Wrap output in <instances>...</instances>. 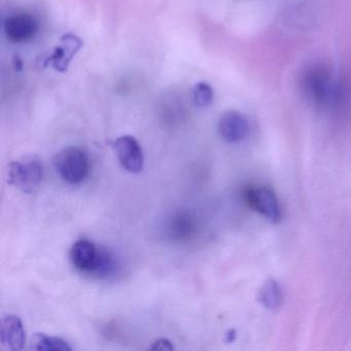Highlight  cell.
<instances>
[{
	"mask_svg": "<svg viewBox=\"0 0 351 351\" xmlns=\"http://www.w3.org/2000/svg\"><path fill=\"white\" fill-rule=\"evenodd\" d=\"M83 42L73 34H65L61 38V46L57 47L52 56L49 58V63L56 71H66L69 63L73 60V56L81 50Z\"/></svg>",
	"mask_w": 351,
	"mask_h": 351,
	"instance_id": "obj_10",
	"label": "cell"
},
{
	"mask_svg": "<svg viewBox=\"0 0 351 351\" xmlns=\"http://www.w3.org/2000/svg\"><path fill=\"white\" fill-rule=\"evenodd\" d=\"M42 178L43 167L36 158L24 157L10 164V184L25 194L36 192L40 186Z\"/></svg>",
	"mask_w": 351,
	"mask_h": 351,
	"instance_id": "obj_3",
	"label": "cell"
},
{
	"mask_svg": "<svg viewBox=\"0 0 351 351\" xmlns=\"http://www.w3.org/2000/svg\"><path fill=\"white\" fill-rule=\"evenodd\" d=\"M173 345L167 339H159L152 344L151 350H172Z\"/></svg>",
	"mask_w": 351,
	"mask_h": 351,
	"instance_id": "obj_15",
	"label": "cell"
},
{
	"mask_svg": "<svg viewBox=\"0 0 351 351\" xmlns=\"http://www.w3.org/2000/svg\"><path fill=\"white\" fill-rule=\"evenodd\" d=\"M32 349L38 351H71L73 348L63 339L38 332L32 336Z\"/></svg>",
	"mask_w": 351,
	"mask_h": 351,
	"instance_id": "obj_12",
	"label": "cell"
},
{
	"mask_svg": "<svg viewBox=\"0 0 351 351\" xmlns=\"http://www.w3.org/2000/svg\"><path fill=\"white\" fill-rule=\"evenodd\" d=\"M300 89L310 104L319 108L340 110L348 99V89L335 79L330 66L314 62L302 71Z\"/></svg>",
	"mask_w": 351,
	"mask_h": 351,
	"instance_id": "obj_1",
	"label": "cell"
},
{
	"mask_svg": "<svg viewBox=\"0 0 351 351\" xmlns=\"http://www.w3.org/2000/svg\"><path fill=\"white\" fill-rule=\"evenodd\" d=\"M228 342H232V341L234 340V339H235V332H234V330H231V332H228Z\"/></svg>",
	"mask_w": 351,
	"mask_h": 351,
	"instance_id": "obj_16",
	"label": "cell"
},
{
	"mask_svg": "<svg viewBox=\"0 0 351 351\" xmlns=\"http://www.w3.org/2000/svg\"><path fill=\"white\" fill-rule=\"evenodd\" d=\"M25 340V330L21 319L13 314L3 316L0 322V342L3 347L9 350H21Z\"/></svg>",
	"mask_w": 351,
	"mask_h": 351,
	"instance_id": "obj_8",
	"label": "cell"
},
{
	"mask_svg": "<svg viewBox=\"0 0 351 351\" xmlns=\"http://www.w3.org/2000/svg\"><path fill=\"white\" fill-rule=\"evenodd\" d=\"M54 165L61 178L69 184H80L89 173V160L79 147H66L59 152L55 157Z\"/></svg>",
	"mask_w": 351,
	"mask_h": 351,
	"instance_id": "obj_2",
	"label": "cell"
},
{
	"mask_svg": "<svg viewBox=\"0 0 351 351\" xmlns=\"http://www.w3.org/2000/svg\"><path fill=\"white\" fill-rule=\"evenodd\" d=\"M193 100L199 108H206L213 100V90L207 83H198L193 90Z\"/></svg>",
	"mask_w": 351,
	"mask_h": 351,
	"instance_id": "obj_14",
	"label": "cell"
},
{
	"mask_svg": "<svg viewBox=\"0 0 351 351\" xmlns=\"http://www.w3.org/2000/svg\"><path fill=\"white\" fill-rule=\"evenodd\" d=\"M99 247L87 239H81L73 244L71 250V260L73 267L81 272L90 273L97 261Z\"/></svg>",
	"mask_w": 351,
	"mask_h": 351,
	"instance_id": "obj_9",
	"label": "cell"
},
{
	"mask_svg": "<svg viewBox=\"0 0 351 351\" xmlns=\"http://www.w3.org/2000/svg\"><path fill=\"white\" fill-rule=\"evenodd\" d=\"M114 149L121 165L131 173H139L143 170V149L138 141L130 135L119 137L114 143Z\"/></svg>",
	"mask_w": 351,
	"mask_h": 351,
	"instance_id": "obj_6",
	"label": "cell"
},
{
	"mask_svg": "<svg viewBox=\"0 0 351 351\" xmlns=\"http://www.w3.org/2000/svg\"><path fill=\"white\" fill-rule=\"evenodd\" d=\"M219 132L221 138L229 143H237L247 138L250 124L243 114L227 112L219 121Z\"/></svg>",
	"mask_w": 351,
	"mask_h": 351,
	"instance_id": "obj_7",
	"label": "cell"
},
{
	"mask_svg": "<svg viewBox=\"0 0 351 351\" xmlns=\"http://www.w3.org/2000/svg\"><path fill=\"white\" fill-rule=\"evenodd\" d=\"M246 204L267 221L278 223L283 217L282 207L276 194L267 186H252L244 191Z\"/></svg>",
	"mask_w": 351,
	"mask_h": 351,
	"instance_id": "obj_4",
	"label": "cell"
},
{
	"mask_svg": "<svg viewBox=\"0 0 351 351\" xmlns=\"http://www.w3.org/2000/svg\"><path fill=\"white\" fill-rule=\"evenodd\" d=\"M116 269V260L110 252H108L106 248L99 247L98 252L97 261L95 266L90 274L95 275L98 277L110 276Z\"/></svg>",
	"mask_w": 351,
	"mask_h": 351,
	"instance_id": "obj_13",
	"label": "cell"
},
{
	"mask_svg": "<svg viewBox=\"0 0 351 351\" xmlns=\"http://www.w3.org/2000/svg\"><path fill=\"white\" fill-rule=\"evenodd\" d=\"M285 300L282 287L274 279H269L258 291V301L263 307L268 310H277L281 307Z\"/></svg>",
	"mask_w": 351,
	"mask_h": 351,
	"instance_id": "obj_11",
	"label": "cell"
},
{
	"mask_svg": "<svg viewBox=\"0 0 351 351\" xmlns=\"http://www.w3.org/2000/svg\"><path fill=\"white\" fill-rule=\"evenodd\" d=\"M7 38L16 44L32 40L38 32V23L34 16L27 13H17L10 16L5 21Z\"/></svg>",
	"mask_w": 351,
	"mask_h": 351,
	"instance_id": "obj_5",
	"label": "cell"
}]
</instances>
